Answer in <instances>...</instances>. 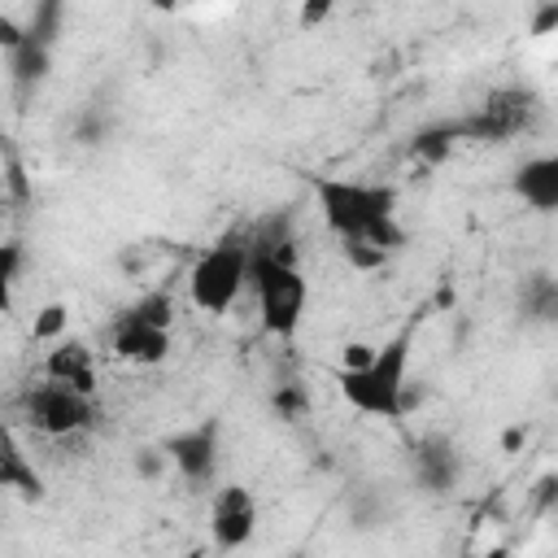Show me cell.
Returning a JSON list of instances; mask_svg holds the SVG:
<instances>
[{
	"mask_svg": "<svg viewBox=\"0 0 558 558\" xmlns=\"http://www.w3.org/2000/svg\"><path fill=\"white\" fill-rule=\"evenodd\" d=\"M310 192L336 240H371L384 253H397L405 244V227L397 222V187L310 174Z\"/></svg>",
	"mask_w": 558,
	"mask_h": 558,
	"instance_id": "6da1fadb",
	"label": "cell"
},
{
	"mask_svg": "<svg viewBox=\"0 0 558 558\" xmlns=\"http://www.w3.org/2000/svg\"><path fill=\"white\" fill-rule=\"evenodd\" d=\"M253 296H257V323L270 340H292L301 331L310 283L296 266V253L288 235H253Z\"/></svg>",
	"mask_w": 558,
	"mask_h": 558,
	"instance_id": "7a4b0ae2",
	"label": "cell"
},
{
	"mask_svg": "<svg viewBox=\"0 0 558 558\" xmlns=\"http://www.w3.org/2000/svg\"><path fill=\"white\" fill-rule=\"evenodd\" d=\"M410 349H414V323H405L388 344L375 349L366 366H340L336 388L349 410L366 418L397 423L405 414V375H410Z\"/></svg>",
	"mask_w": 558,
	"mask_h": 558,
	"instance_id": "3957f363",
	"label": "cell"
},
{
	"mask_svg": "<svg viewBox=\"0 0 558 558\" xmlns=\"http://www.w3.org/2000/svg\"><path fill=\"white\" fill-rule=\"evenodd\" d=\"M248 275H253V235L248 231L244 235H222L218 244H209L192 262V270H187V296H192V305L201 314L222 318L240 301Z\"/></svg>",
	"mask_w": 558,
	"mask_h": 558,
	"instance_id": "277c9868",
	"label": "cell"
},
{
	"mask_svg": "<svg viewBox=\"0 0 558 558\" xmlns=\"http://www.w3.org/2000/svg\"><path fill=\"white\" fill-rule=\"evenodd\" d=\"M541 96L536 87L527 83H501V87H488L462 118V140H475V144H510L519 135H527L536 122H541Z\"/></svg>",
	"mask_w": 558,
	"mask_h": 558,
	"instance_id": "5b68a950",
	"label": "cell"
},
{
	"mask_svg": "<svg viewBox=\"0 0 558 558\" xmlns=\"http://www.w3.org/2000/svg\"><path fill=\"white\" fill-rule=\"evenodd\" d=\"M17 414L44 440H74V436L96 427L92 392H78V388L61 384V379H48V375L17 397Z\"/></svg>",
	"mask_w": 558,
	"mask_h": 558,
	"instance_id": "8992f818",
	"label": "cell"
},
{
	"mask_svg": "<svg viewBox=\"0 0 558 558\" xmlns=\"http://www.w3.org/2000/svg\"><path fill=\"white\" fill-rule=\"evenodd\" d=\"M166 458L179 471L183 484L192 488H209L218 480V453H222V427L218 418H201L192 427H179L174 436H166Z\"/></svg>",
	"mask_w": 558,
	"mask_h": 558,
	"instance_id": "52a82bcc",
	"label": "cell"
},
{
	"mask_svg": "<svg viewBox=\"0 0 558 558\" xmlns=\"http://www.w3.org/2000/svg\"><path fill=\"white\" fill-rule=\"evenodd\" d=\"M109 353L131 366H161L174 353V327H157L135 310H122L109 327Z\"/></svg>",
	"mask_w": 558,
	"mask_h": 558,
	"instance_id": "ba28073f",
	"label": "cell"
},
{
	"mask_svg": "<svg viewBox=\"0 0 558 558\" xmlns=\"http://www.w3.org/2000/svg\"><path fill=\"white\" fill-rule=\"evenodd\" d=\"M410 475L432 497L453 493L462 484V449H458V440L445 436V432H423L410 445Z\"/></svg>",
	"mask_w": 558,
	"mask_h": 558,
	"instance_id": "9c48e42d",
	"label": "cell"
},
{
	"mask_svg": "<svg viewBox=\"0 0 558 558\" xmlns=\"http://www.w3.org/2000/svg\"><path fill=\"white\" fill-rule=\"evenodd\" d=\"M257 532V497L244 484H218L209 497V536L218 549H244Z\"/></svg>",
	"mask_w": 558,
	"mask_h": 558,
	"instance_id": "30bf717a",
	"label": "cell"
},
{
	"mask_svg": "<svg viewBox=\"0 0 558 558\" xmlns=\"http://www.w3.org/2000/svg\"><path fill=\"white\" fill-rule=\"evenodd\" d=\"M514 196L532 209V214H558V153H536L527 157L514 179H510Z\"/></svg>",
	"mask_w": 558,
	"mask_h": 558,
	"instance_id": "8fae6325",
	"label": "cell"
},
{
	"mask_svg": "<svg viewBox=\"0 0 558 558\" xmlns=\"http://www.w3.org/2000/svg\"><path fill=\"white\" fill-rule=\"evenodd\" d=\"M44 375L96 397V353L83 340H74V336L52 340V349L44 353Z\"/></svg>",
	"mask_w": 558,
	"mask_h": 558,
	"instance_id": "7c38bea8",
	"label": "cell"
},
{
	"mask_svg": "<svg viewBox=\"0 0 558 558\" xmlns=\"http://www.w3.org/2000/svg\"><path fill=\"white\" fill-rule=\"evenodd\" d=\"M519 318L532 327H558V275L554 270H532L523 275L519 292H514Z\"/></svg>",
	"mask_w": 558,
	"mask_h": 558,
	"instance_id": "4fadbf2b",
	"label": "cell"
},
{
	"mask_svg": "<svg viewBox=\"0 0 558 558\" xmlns=\"http://www.w3.org/2000/svg\"><path fill=\"white\" fill-rule=\"evenodd\" d=\"M0 488L17 493L22 501H44V475L35 471V462L22 453L17 436H4V453H0Z\"/></svg>",
	"mask_w": 558,
	"mask_h": 558,
	"instance_id": "5bb4252c",
	"label": "cell"
},
{
	"mask_svg": "<svg viewBox=\"0 0 558 558\" xmlns=\"http://www.w3.org/2000/svg\"><path fill=\"white\" fill-rule=\"evenodd\" d=\"M462 144V126L458 118L453 122H432V126H418L405 144V157L418 161V166H445L453 157V148Z\"/></svg>",
	"mask_w": 558,
	"mask_h": 558,
	"instance_id": "9a60e30c",
	"label": "cell"
},
{
	"mask_svg": "<svg viewBox=\"0 0 558 558\" xmlns=\"http://www.w3.org/2000/svg\"><path fill=\"white\" fill-rule=\"evenodd\" d=\"M126 310H135L140 318H148V323H157V327H174V296L166 292V288H153V292H144L135 305H126Z\"/></svg>",
	"mask_w": 558,
	"mask_h": 558,
	"instance_id": "2e32d148",
	"label": "cell"
},
{
	"mask_svg": "<svg viewBox=\"0 0 558 558\" xmlns=\"http://www.w3.org/2000/svg\"><path fill=\"white\" fill-rule=\"evenodd\" d=\"M340 248H344V262H349L353 270H384L388 257H392V253H384V248L371 244V240H340Z\"/></svg>",
	"mask_w": 558,
	"mask_h": 558,
	"instance_id": "e0dca14e",
	"label": "cell"
},
{
	"mask_svg": "<svg viewBox=\"0 0 558 558\" xmlns=\"http://www.w3.org/2000/svg\"><path fill=\"white\" fill-rule=\"evenodd\" d=\"M65 327H70V310H65L61 301H52V305H44V310H39V318H35V340L52 344V340H61V336H65Z\"/></svg>",
	"mask_w": 558,
	"mask_h": 558,
	"instance_id": "ac0fdd59",
	"label": "cell"
},
{
	"mask_svg": "<svg viewBox=\"0 0 558 558\" xmlns=\"http://www.w3.org/2000/svg\"><path fill=\"white\" fill-rule=\"evenodd\" d=\"M331 9H336V0H301L296 4V26L301 31H318L331 17Z\"/></svg>",
	"mask_w": 558,
	"mask_h": 558,
	"instance_id": "d6986e66",
	"label": "cell"
},
{
	"mask_svg": "<svg viewBox=\"0 0 558 558\" xmlns=\"http://www.w3.org/2000/svg\"><path fill=\"white\" fill-rule=\"evenodd\" d=\"M549 31H558V0H541L536 13H532V22H527V35L532 39H541Z\"/></svg>",
	"mask_w": 558,
	"mask_h": 558,
	"instance_id": "ffe728a7",
	"label": "cell"
},
{
	"mask_svg": "<svg viewBox=\"0 0 558 558\" xmlns=\"http://www.w3.org/2000/svg\"><path fill=\"white\" fill-rule=\"evenodd\" d=\"M17 266H22V244H4L0 248V279H4V288L17 283Z\"/></svg>",
	"mask_w": 558,
	"mask_h": 558,
	"instance_id": "44dd1931",
	"label": "cell"
},
{
	"mask_svg": "<svg viewBox=\"0 0 558 558\" xmlns=\"http://www.w3.org/2000/svg\"><path fill=\"white\" fill-rule=\"evenodd\" d=\"M170 458H166V449H140V458H135V471L144 475V480H153L161 466H166Z\"/></svg>",
	"mask_w": 558,
	"mask_h": 558,
	"instance_id": "7402d4cb",
	"label": "cell"
},
{
	"mask_svg": "<svg viewBox=\"0 0 558 558\" xmlns=\"http://www.w3.org/2000/svg\"><path fill=\"white\" fill-rule=\"evenodd\" d=\"M371 357H375V344H362V340L357 344H344V366H366Z\"/></svg>",
	"mask_w": 558,
	"mask_h": 558,
	"instance_id": "603a6c76",
	"label": "cell"
},
{
	"mask_svg": "<svg viewBox=\"0 0 558 558\" xmlns=\"http://www.w3.org/2000/svg\"><path fill=\"white\" fill-rule=\"evenodd\" d=\"M275 405H279V414H288L292 423L301 418V392H283V397H275Z\"/></svg>",
	"mask_w": 558,
	"mask_h": 558,
	"instance_id": "cb8c5ba5",
	"label": "cell"
}]
</instances>
